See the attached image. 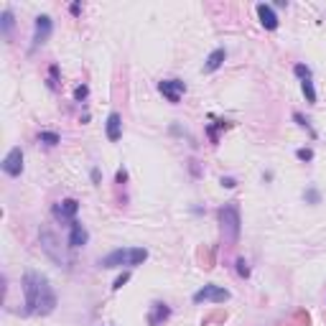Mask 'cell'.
Wrapping results in <instances>:
<instances>
[{"instance_id":"6da1fadb","label":"cell","mask_w":326,"mask_h":326,"mask_svg":"<svg viewBox=\"0 0 326 326\" xmlns=\"http://www.w3.org/2000/svg\"><path fill=\"white\" fill-rule=\"evenodd\" d=\"M23 293H26V311L28 314H51L56 306V293L51 291L49 280L39 273H26L23 275Z\"/></svg>"},{"instance_id":"7a4b0ae2","label":"cell","mask_w":326,"mask_h":326,"mask_svg":"<svg viewBox=\"0 0 326 326\" xmlns=\"http://www.w3.org/2000/svg\"><path fill=\"white\" fill-rule=\"evenodd\" d=\"M219 222H222L224 245H235L240 237V206H237V201H229L219 209Z\"/></svg>"},{"instance_id":"3957f363","label":"cell","mask_w":326,"mask_h":326,"mask_svg":"<svg viewBox=\"0 0 326 326\" xmlns=\"http://www.w3.org/2000/svg\"><path fill=\"white\" fill-rule=\"evenodd\" d=\"M148 258V250L145 247H128V250H115L110 255H105L100 265L102 267H123V265H140V262Z\"/></svg>"},{"instance_id":"277c9868","label":"cell","mask_w":326,"mask_h":326,"mask_svg":"<svg viewBox=\"0 0 326 326\" xmlns=\"http://www.w3.org/2000/svg\"><path fill=\"white\" fill-rule=\"evenodd\" d=\"M229 298V291L219 288V285H204L201 291L194 293V303H201V301H217V303H224Z\"/></svg>"},{"instance_id":"5b68a950","label":"cell","mask_w":326,"mask_h":326,"mask_svg":"<svg viewBox=\"0 0 326 326\" xmlns=\"http://www.w3.org/2000/svg\"><path fill=\"white\" fill-rule=\"evenodd\" d=\"M158 92H161L168 102H179L181 94L186 92V84L179 82V79H163V82L158 84Z\"/></svg>"},{"instance_id":"8992f818","label":"cell","mask_w":326,"mask_h":326,"mask_svg":"<svg viewBox=\"0 0 326 326\" xmlns=\"http://www.w3.org/2000/svg\"><path fill=\"white\" fill-rule=\"evenodd\" d=\"M3 171H5L8 176H21V171H23V150H21V148H13V150L5 156Z\"/></svg>"},{"instance_id":"52a82bcc","label":"cell","mask_w":326,"mask_h":326,"mask_svg":"<svg viewBox=\"0 0 326 326\" xmlns=\"http://www.w3.org/2000/svg\"><path fill=\"white\" fill-rule=\"evenodd\" d=\"M171 316V309L166 306V303H161V301H156L153 306H150V314H148V324L150 326H161L166 319Z\"/></svg>"},{"instance_id":"ba28073f","label":"cell","mask_w":326,"mask_h":326,"mask_svg":"<svg viewBox=\"0 0 326 326\" xmlns=\"http://www.w3.org/2000/svg\"><path fill=\"white\" fill-rule=\"evenodd\" d=\"M51 28H54V23H51V18H49V15H39V18H36V36H33L36 46H39V44H44V41L51 36Z\"/></svg>"},{"instance_id":"9c48e42d","label":"cell","mask_w":326,"mask_h":326,"mask_svg":"<svg viewBox=\"0 0 326 326\" xmlns=\"http://www.w3.org/2000/svg\"><path fill=\"white\" fill-rule=\"evenodd\" d=\"M76 212H79V201H76V199H64V201H59V204L54 206V214H56L59 219H71ZM71 222H74V219H71Z\"/></svg>"},{"instance_id":"30bf717a","label":"cell","mask_w":326,"mask_h":326,"mask_svg":"<svg viewBox=\"0 0 326 326\" xmlns=\"http://www.w3.org/2000/svg\"><path fill=\"white\" fill-rule=\"evenodd\" d=\"M69 227H71V232H69V247H82V245H87V240H89L87 229H84L79 222H71Z\"/></svg>"},{"instance_id":"8fae6325","label":"cell","mask_w":326,"mask_h":326,"mask_svg":"<svg viewBox=\"0 0 326 326\" xmlns=\"http://www.w3.org/2000/svg\"><path fill=\"white\" fill-rule=\"evenodd\" d=\"M258 15H260V23L267 28V31H275V28H278V15L273 13L270 5L260 3V5H258Z\"/></svg>"},{"instance_id":"7c38bea8","label":"cell","mask_w":326,"mask_h":326,"mask_svg":"<svg viewBox=\"0 0 326 326\" xmlns=\"http://www.w3.org/2000/svg\"><path fill=\"white\" fill-rule=\"evenodd\" d=\"M120 135H123V123H120V115H118V112H112V115L107 118V138L115 143V140H120Z\"/></svg>"},{"instance_id":"4fadbf2b","label":"cell","mask_w":326,"mask_h":326,"mask_svg":"<svg viewBox=\"0 0 326 326\" xmlns=\"http://www.w3.org/2000/svg\"><path fill=\"white\" fill-rule=\"evenodd\" d=\"M224 59H227V51H224V49H217V51H212V54H209V59H206L204 69H206V71H214V69H219V66H222Z\"/></svg>"},{"instance_id":"5bb4252c","label":"cell","mask_w":326,"mask_h":326,"mask_svg":"<svg viewBox=\"0 0 326 326\" xmlns=\"http://www.w3.org/2000/svg\"><path fill=\"white\" fill-rule=\"evenodd\" d=\"M301 87H303V94H306V100L314 105V102H316V89H314V82H311V79H306Z\"/></svg>"},{"instance_id":"9a60e30c","label":"cell","mask_w":326,"mask_h":326,"mask_svg":"<svg viewBox=\"0 0 326 326\" xmlns=\"http://www.w3.org/2000/svg\"><path fill=\"white\" fill-rule=\"evenodd\" d=\"M10 28H13V15H10V10H5L3 13V33L10 36Z\"/></svg>"},{"instance_id":"2e32d148","label":"cell","mask_w":326,"mask_h":326,"mask_svg":"<svg viewBox=\"0 0 326 326\" xmlns=\"http://www.w3.org/2000/svg\"><path fill=\"white\" fill-rule=\"evenodd\" d=\"M59 87V66H51L49 71V89H56Z\"/></svg>"},{"instance_id":"e0dca14e","label":"cell","mask_w":326,"mask_h":326,"mask_svg":"<svg viewBox=\"0 0 326 326\" xmlns=\"http://www.w3.org/2000/svg\"><path fill=\"white\" fill-rule=\"evenodd\" d=\"M293 71H296V76H301L303 82H306V79H311V69H309L306 64H296V69H293Z\"/></svg>"},{"instance_id":"ac0fdd59","label":"cell","mask_w":326,"mask_h":326,"mask_svg":"<svg viewBox=\"0 0 326 326\" xmlns=\"http://www.w3.org/2000/svg\"><path fill=\"white\" fill-rule=\"evenodd\" d=\"M39 138H41L46 145H56V143H59V135H56V132H41Z\"/></svg>"},{"instance_id":"d6986e66","label":"cell","mask_w":326,"mask_h":326,"mask_svg":"<svg viewBox=\"0 0 326 326\" xmlns=\"http://www.w3.org/2000/svg\"><path fill=\"white\" fill-rule=\"evenodd\" d=\"M296 156H298V161H311V158H314V150H311V148H298Z\"/></svg>"},{"instance_id":"ffe728a7","label":"cell","mask_w":326,"mask_h":326,"mask_svg":"<svg viewBox=\"0 0 326 326\" xmlns=\"http://www.w3.org/2000/svg\"><path fill=\"white\" fill-rule=\"evenodd\" d=\"M87 94H89V89H87V87H84V84H82V87H76V89H74V100H76V102H82V100H84V97H87Z\"/></svg>"},{"instance_id":"44dd1931","label":"cell","mask_w":326,"mask_h":326,"mask_svg":"<svg viewBox=\"0 0 326 326\" xmlns=\"http://www.w3.org/2000/svg\"><path fill=\"white\" fill-rule=\"evenodd\" d=\"M293 118H296V123H298V125H301V128H309V132H311V135H316V132H314V128H311V125H309V123H306V120H303V115H301V112H296V115H293Z\"/></svg>"},{"instance_id":"7402d4cb","label":"cell","mask_w":326,"mask_h":326,"mask_svg":"<svg viewBox=\"0 0 326 326\" xmlns=\"http://www.w3.org/2000/svg\"><path fill=\"white\" fill-rule=\"evenodd\" d=\"M237 273H240L242 278H247V275H250V267H247V262H245V260H237Z\"/></svg>"},{"instance_id":"603a6c76","label":"cell","mask_w":326,"mask_h":326,"mask_svg":"<svg viewBox=\"0 0 326 326\" xmlns=\"http://www.w3.org/2000/svg\"><path fill=\"white\" fill-rule=\"evenodd\" d=\"M128 278H130V275H128V273H123V275L115 280V285H112V288H115V291H118V288H123V283H128Z\"/></svg>"},{"instance_id":"cb8c5ba5","label":"cell","mask_w":326,"mask_h":326,"mask_svg":"<svg viewBox=\"0 0 326 326\" xmlns=\"http://www.w3.org/2000/svg\"><path fill=\"white\" fill-rule=\"evenodd\" d=\"M222 186H227V189H235V186H237V181L227 176V179H222Z\"/></svg>"},{"instance_id":"d4e9b609","label":"cell","mask_w":326,"mask_h":326,"mask_svg":"<svg viewBox=\"0 0 326 326\" xmlns=\"http://www.w3.org/2000/svg\"><path fill=\"white\" fill-rule=\"evenodd\" d=\"M309 201H319V194L316 191H309Z\"/></svg>"}]
</instances>
